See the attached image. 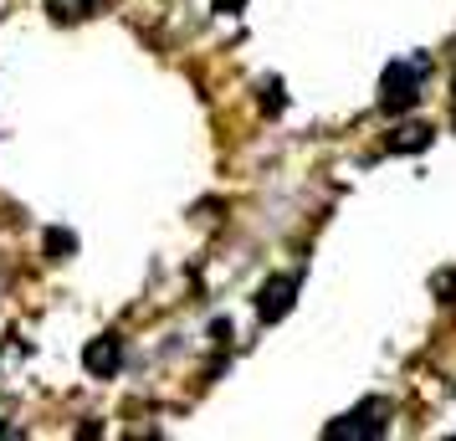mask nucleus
<instances>
[{"instance_id":"f257e3e1","label":"nucleus","mask_w":456,"mask_h":441,"mask_svg":"<svg viewBox=\"0 0 456 441\" xmlns=\"http://www.w3.org/2000/svg\"><path fill=\"white\" fill-rule=\"evenodd\" d=\"M426 72H431V62L426 57H405V62H390L385 67V78H379V108L385 113H411L415 103H420V83H426Z\"/></svg>"},{"instance_id":"f03ea898","label":"nucleus","mask_w":456,"mask_h":441,"mask_svg":"<svg viewBox=\"0 0 456 441\" xmlns=\"http://www.w3.org/2000/svg\"><path fill=\"white\" fill-rule=\"evenodd\" d=\"M390 400H364V405H354L349 416H338L323 431L329 441H374V437H385L390 431Z\"/></svg>"},{"instance_id":"7ed1b4c3","label":"nucleus","mask_w":456,"mask_h":441,"mask_svg":"<svg viewBox=\"0 0 456 441\" xmlns=\"http://www.w3.org/2000/svg\"><path fill=\"white\" fill-rule=\"evenodd\" d=\"M292 298H297V277H288V273L267 277L262 293H256V318L262 323H282L292 314Z\"/></svg>"},{"instance_id":"20e7f679","label":"nucleus","mask_w":456,"mask_h":441,"mask_svg":"<svg viewBox=\"0 0 456 441\" xmlns=\"http://www.w3.org/2000/svg\"><path fill=\"white\" fill-rule=\"evenodd\" d=\"M83 364H87V375L113 380L118 370H124V339H118V334H98L93 344H87Z\"/></svg>"},{"instance_id":"39448f33","label":"nucleus","mask_w":456,"mask_h":441,"mask_svg":"<svg viewBox=\"0 0 456 441\" xmlns=\"http://www.w3.org/2000/svg\"><path fill=\"white\" fill-rule=\"evenodd\" d=\"M426 144H431V128L426 124H405V128H395L390 139H385L390 154H411V149H426Z\"/></svg>"},{"instance_id":"423d86ee","label":"nucleus","mask_w":456,"mask_h":441,"mask_svg":"<svg viewBox=\"0 0 456 441\" xmlns=\"http://www.w3.org/2000/svg\"><path fill=\"white\" fill-rule=\"evenodd\" d=\"M42 5H46V16H52V21H62V26L83 21V16L98 11V0H42Z\"/></svg>"},{"instance_id":"0eeeda50","label":"nucleus","mask_w":456,"mask_h":441,"mask_svg":"<svg viewBox=\"0 0 456 441\" xmlns=\"http://www.w3.org/2000/svg\"><path fill=\"white\" fill-rule=\"evenodd\" d=\"M72 247H77V241H72L67 232H46V252L57 257V262H62V257H72Z\"/></svg>"},{"instance_id":"6e6552de","label":"nucleus","mask_w":456,"mask_h":441,"mask_svg":"<svg viewBox=\"0 0 456 441\" xmlns=\"http://www.w3.org/2000/svg\"><path fill=\"white\" fill-rule=\"evenodd\" d=\"M262 108H267V113H282V83L262 87Z\"/></svg>"},{"instance_id":"1a4fd4ad","label":"nucleus","mask_w":456,"mask_h":441,"mask_svg":"<svg viewBox=\"0 0 456 441\" xmlns=\"http://www.w3.org/2000/svg\"><path fill=\"white\" fill-rule=\"evenodd\" d=\"M241 5H247V0H216V11H221V16H241Z\"/></svg>"},{"instance_id":"9d476101","label":"nucleus","mask_w":456,"mask_h":441,"mask_svg":"<svg viewBox=\"0 0 456 441\" xmlns=\"http://www.w3.org/2000/svg\"><path fill=\"white\" fill-rule=\"evenodd\" d=\"M452 108H456V83H452Z\"/></svg>"}]
</instances>
